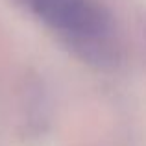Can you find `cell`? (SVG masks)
Masks as SVG:
<instances>
[{
  "label": "cell",
  "instance_id": "6da1fadb",
  "mask_svg": "<svg viewBox=\"0 0 146 146\" xmlns=\"http://www.w3.org/2000/svg\"><path fill=\"white\" fill-rule=\"evenodd\" d=\"M32 9L54 32L91 57H104L111 26L106 13L91 0H30Z\"/></svg>",
  "mask_w": 146,
  "mask_h": 146
}]
</instances>
